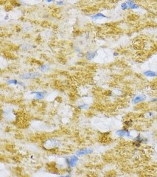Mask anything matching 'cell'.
Masks as SVG:
<instances>
[{
	"instance_id": "1",
	"label": "cell",
	"mask_w": 157,
	"mask_h": 177,
	"mask_svg": "<svg viewBox=\"0 0 157 177\" xmlns=\"http://www.w3.org/2000/svg\"><path fill=\"white\" fill-rule=\"evenodd\" d=\"M79 161V159H78V156L77 155H74V156H71L69 157H66L65 159V162L66 164V165L68 166V167H74L77 163Z\"/></svg>"
},
{
	"instance_id": "2",
	"label": "cell",
	"mask_w": 157,
	"mask_h": 177,
	"mask_svg": "<svg viewBox=\"0 0 157 177\" xmlns=\"http://www.w3.org/2000/svg\"><path fill=\"white\" fill-rule=\"evenodd\" d=\"M41 76V73L34 72H27L24 73L19 75V77L23 80H31V79H35Z\"/></svg>"
},
{
	"instance_id": "3",
	"label": "cell",
	"mask_w": 157,
	"mask_h": 177,
	"mask_svg": "<svg viewBox=\"0 0 157 177\" xmlns=\"http://www.w3.org/2000/svg\"><path fill=\"white\" fill-rule=\"evenodd\" d=\"M147 142H148V140L147 138L143 137L141 134H138L136 137H134L133 145L135 147L139 148V147L141 146L142 143H147Z\"/></svg>"
},
{
	"instance_id": "4",
	"label": "cell",
	"mask_w": 157,
	"mask_h": 177,
	"mask_svg": "<svg viewBox=\"0 0 157 177\" xmlns=\"http://www.w3.org/2000/svg\"><path fill=\"white\" fill-rule=\"evenodd\" d=\"M116 134L120 137H131V131L128 130V128H126L124 127L122 129H120V130H117L116 131Z\"/></svg>"
},
{
	"instance_id": "5",
	"label": "cell",
	"mask_w": 157,
	"mask_h": 177,
	"mask_svg": "<svg viewBox=\"0 0 157 177\" xmlns=\"http://www.w3.org/2000/svg\"><path fill=\"white\" fill-rule=\"evenodd\" d=\"M94 151V150L91 148H81L80 150H78L76 152V155L78 156H83L85 155H88V154H92Z\"/></svg>"
},
{
	"instance_id": "6",
	"label": "cell",
	"mask_w": 157,
	"mask_h": 177,
	"mask_svg": "<svg viewBox=\"0 0 157 177\" xmlns=\"http://www.w3.org/2000/svg\"><path fill=\"white\" fill-rule=\"evenodd\" d=\"M47 92L46 91H40V92H31L30 95H35V99L40 100L45 98Z\"/></svg>"
},
{
	"instance_id": "7",
	"label": "cell",
	"mask_w": 157,
	"mask_h": 177,
	"mask_svg": "<svg viewBox=\"0 0 157 177\" xmlns=\"http://www.w3.org/2000/svg\"><path fill=\"white\" fill-rule=\"evenodd\" d=\"M147 97L145 95H137L136 97H134L133 99H132V103L133 104H138L139 103H142L143 101H145L146 100Z\"/></svg>"
},
{
	"instance_id": "8",
	"label": "cell",
	"mask_w": 157,
	"mask_h": 177,
	"mask_svg": "<svg viewBox=\"0 0 157 177\" xmlns=\"http://www.w3.org/2000/svg\"><path fill=\"white\" fill-rule=\"evenodd\" d=\"M128 8L131 9V10H136V9H139V5H137L134 0H127L126 1Z\"/></svg>"
},
{
	"instance_id": "9",
	"label": "cell",
	"mask_w": 157,
	"mask_h": 177,
	"mask_svg": "<svg viewBox=\"0 0 157 177\" xmlns=\"http://www.w3.org/2000/svg\"><path fill=\"white\" fill-rule=\"evenodd\" d=\"M90 18L93 20H98V19H107L108 16H106L105 15H104L102 13H95V14L91 16Z\"/></svg>"
},
{
	"instance_id": "10",
	"label": "cell",
	"mask_w": 157,
	"mask_h": 177,
	"mask_svg": "<svg viewBox=\"0 0 157 177\" xmlns=\"http://www.w3.org/2000/svg\"><path fill=\"white\" fill-rule=\"evenodd\" d=\"M143 75L145 77H157V72L153 70H146L143 72Z\"/></svg>"
},
{
	"instance_id": "11",
	"label": "cell",
	"mask_w": 157,
	"mask_h": 177,
	"mask_svg": "<svg viewBox=\"0 0 157 177\" xmlns=\"http://www.w3.org/2000/svg\"><path fill=\"white\" fill-rule=\"evenodd\" d=\"M97 55V51H90L86 54V58L87 60H92L96 57Z\"/></svg>"
},
{
	"instance_id": "12",
	"label": "cell",
	"mask_w": 157,
	"mask_h": 177,
	"mask_svg": "<svg viewBox=\"0 0 157 177\" xmlns=\"http://www.w3.org/2000/svg\"><path fill=\"white\" fill-rule=\"evenodd\" d=\"M7 83L8 84H12V85H19V83H20V81L16 80V79H10V80H7Z\"/></svg>"
},
{
	"instance_id": "13",
	"label": "cell",
	"mask_w": 157,
	"mask_h": 177,
	"mask_svg": "<svg viewBox=\"0 0 157 177\" xmlns=\"http://www.w3.org/2000/svg\"><path fill=\"white\" fill-rule=\"evenodd\" d=\"M49 69H50V66L46 65V64H44V65H42L39 66V69H40L42 72H45V71L48 70Z\"/></svg>"
},
{
	"instance_id": "14",
	"label": "cell",
	"mask_w": 157,
	"mask_h": 177,
	"mask_svg": "<svg viewBox=\"0 0 157 177\" xmlns=\"http://www.w3.org/2000/svg\"><path fill=\"white\" fill-rule=\"evenodd\" d=\"M132 123H133L132 120H126V121L123 122L124 126H125L126 128H128V127L131 126V125H132Z\"/></svg>"
},
{
	"instance_id": "15",
	"label": "cell",
	"mask_w": 157,
	"mask_h": 177,
	"mask_svg": "<svg viewBox=\"0 0 157 177\" xmlns=\"http://www.w3.org/2000/svg\"><path fill=\"white\" fill-rule=\"evenodd\" d=\"M89 108V105L87 103H83L81 105H79L77 106V109H79L81 110H83V109H87Z\"/></svg>"
},
{
	"instance_id": "16",
	"label": "cell",
	"mask_w": 157,
	"mask_h": 177,
	"mask_svg": "<svg viewBox=\"0 0 157 177\" xmlns=\"http://www.w3.org/2000/svg\"><path fill=\"white\" fill-rule=\"evenodd\" d=\"M120 8H121V9H122L123 11H126V10L129 9V8H128V4H127L126 2H123V3L121 4V5H120Z\"/></svg>"
},
{
	"instance_id": "17",
	"label": "cell",
	"mask_w": 157,
	"mask_h": 177,
	"mask_svg": "<svg viewBox=\"0 0 157 177\" xmlns=\"http://www.w3.org/2000/svg\"><path fill=\"white\" fill-rule=\"evenodd\" d=\"M65 4V2L63 0H58L56 2V5H59V6H61V5H63Z\"/></svg>"
},
{
	"instance_id": "18",
	"label": "cell",
	"mask_w": 157,
	"mask_h": 177,
	"mask_svg": "<svg viewBox=\"0 0 157 177\" xmlns=\"http://www.w3.org/2000/svg\"><path fill=\"white\" fill-rule=\"evenodd\" d=\"M150 101L151 103H157V98H152Z\"/></svg>"
},
{
	"instance_id": "19",
	"label": "cell",
	"mask_w": 157,
	"mask_h": 177,
	"mask_svg": "<svg viewBox=\"0 0 157 177\" xmlns=\"http://www.w3.org/2000/svg\"><path fill=\"white\" fill-rule=\"evenodd\" d=\"M148 116L150 117H153L154 116V114L153 112H148Z\"/></svg>"
},
{
	"instance_id": "20",
	"label": "cell",
	"mask_w": 157,
	"mask_h": 177,
	"mask_svg": "<svg viewBox=\"0 0 157 177\" xmlns=\"http://www.w3.org/2000/svg\"><path fill=\"white\" fill-rule=\"evenodd\" d=\"M45 1L48 3H50V2H55V0H45Z\"/></svg>"
},
{
	"instance_id": "21",
	"label": "cell",
	"mask_w": 157,
	"mask_h": 177,
	"mask_svg": "<svg viewBox=\"0 0 157 177\" xmlns=\"http://www.w3.org/2000/svg\"><path fill=\"white\" fill-rule=\"evenodd\" d=\"M114 56H118V55H119V53H116V52H115V53H114Z\"/></svg>"
},
{
	"instance_id": "22",
	"label": "cell",
	"mask_w": 157,
	"mask_h": 177,
	"mask_svg": "<svg viewBox=\"0 0 157 177\" xmlns=\"http://www.w3.org/2000/svg\"><path fill=\"white\" fill-rule=\"evenodd\" d=\"M5 19H8V16H5Z\"/></svg>"
}]
</instances>
